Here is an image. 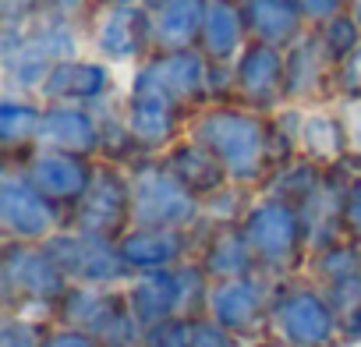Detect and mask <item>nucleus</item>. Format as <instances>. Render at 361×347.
I'll list each match as a JSON object with an SVG mask.
<instances>
[{"label":"nucleus","instance_id":"1","mask_svg":"<svg viewBox=\"0 0 361 347\" xmlns=\"http://www.w3.org/2000/svg\"><path fill=\"white\" fill-rule=\"evenodd\" d=\"M185 135L202 142L220 159L227 178L248 192H262L266 181L273 178V170L280 166L273 114L252 110L245 103L220 99L199 106L188 117Z\"/></svg>","mask_w":361,"mask_h":347},{"label":"nucleus","instance_id":"2","mask_svg":"<svg viewBox=\"0 0 361 347\" xmlns=\"http://www.w3.org/2000/svg\"><path fill=\"white\" fill-rule=\"evenodd\" d=\"M238 227H241L262 273H269L276 280L305 273L308 231H305L301 209L290 199L273 195V192H255Z\"/></svg>","mask_w":361,"mask_h":347},{"label":"nucleus","instance_id":"3","mask_svg":"<svg viewBox=\"0 0 361 347\" xmlns=\"http://www.w3.org/2000/svg\"><path fill=\"white\" fill-rule=\"evenodd\" d=\"M269 340L283 347H340L343 319L329 294L298 273L276 284L269 305Z\"/></svg>","mask_w":361,"mask_h":347},{"label":"nucleus","instance_id":"4","mask_svg":"<svg viewBox=\"0 0 361 347\" xmlns=\"http://www.w3.org/2000/svg\"><path fill=\"white\" fill-rule=\"evenodd\" d=\"M131 174V227L199 231L202 199L163 163V156H138Z\"/></svg>","mask_w":361,"mask_h":347},{"label":"nucleus","instance_id":"5","mask_svg":"<svg viewBox=\"0 0 361 347\" xmlns=\"http://www.w3.org/2000/svg\"><path fill=\"white\" fill-rule=\"evenodd\" d=\"M206 291H209V276L202 273L199 259H188L170 269H156V273H138L124 287L128 305L135 319L142 322V329L163 319L202 315Z\"/></svg>","mask_w":361,"mask_h":347},{"label":"nucleus","instance_id":"6","mask_svg":"<svg viewBox=\"0 0 361 347\" xmlns=\"http://www.w3.org/2000/svg\"><path fill=\"white\" fill-rule=\"evenodd\" d=\"M124 82L135 89H149L188 114L206 103H216V68L202 57V50L149 54Z\"/></svg>","mask_w":361,"mask_h":347},{"label":"nucleus","instance_id":"7","mask_svg":"<svg viewBox=\"0 0 361 347\" xmlns=\"http://www.w3.org/2000/svg\"><path fill=\"white\" fill-rule=\"evenodd\" d=\"M61 227H68V213L29 181L18 159H4V174H0V234L4 241L47 245Z\"/></svg>","mask_w":361,"mask_h":347},{"label":"nucleus","instance_id":"8","mask_svg":"<svg viewBox=\"0 0 361 347\" xmlns=\"http://www.w3.org/2000/svg\"><path fill=\"white\" fill-rule=\"evenodd\" d=\"M276 276L269 273H248V276H231V280H209L206 291V308L213 322L231 329L234 336L259 343L269 336V305L276 294Z\"/></svg>","mask_w":361,"mask_h":347},{"label":"nucleus","instance_id":"9","mask_svg":"<svg viewBox=\"0 0 361 347\" xmlns=\"http://www.w3.org/2000/svg\"><path fill=\"white\" fill-rule=\"evenodd\" d=\"M57 322L92 333L103 347H142V322L124 287H71L57 305Z\"/></svg>","mask_w":361,"mask_h":347},{"label":"nucleus","instance_id":"10","mask_svg":"<svg viewBox=\"0 0 361 347\" xmlns=\"http://www.w3.org/2000/svg\"><path fill=\"white\" fill-rule=\"evenodd\" d=\"M0 291H4V312H11V308H25V305H61V298L71 291V284L47 245L4 241Z\"/></svg>","mask_w":361,"mask_h":347},{"label":"nucleus","instance_id":"11","mask_svg":"<svg viewBox=\"0 0 361 347\" xmlns=\"http://www.w3.org/2000/svg\"><path fill=\"white\" fill-rule=\"evenodd\" d=\"M85 43L89 54L106 61L117 71H135L149 54H152V36H149V11L145 8H128V4H99L85 18Z\"/></svg>","mask_w":361,"mask_h":347},{"label":"nucleus","instance_id":"12","mask_svg":"<svg viewBox=\"0 0 361 347\" xmlns=\"http://www.w3.org/2000/svg\"><path fill=\"white\" fill-rule=\"evenodd\" d=\"M68 227L117 241L131 227V174L117 159H96V174L68 213Z\"/></svg>","mask_w":361,"mask_h":347},{"label":"nucleus","instance_id":"13","mask_svg":"<svg viewBox=\"0 0 361 347\" xmlns=\"http://www.w3.org/2000/svg\"><path fill=\"white\" fill-rule=\"evenodd\" d=\"M47 248L64 269L71 287H128L131 280V269L124 266L117 241H106L75 227H61L47 241Z\"/></svg>","mask_w":361,"mask_h":347},{"label":"nucleus","instance_id":"14","mask_svg":"<svg viewBox=\"0 0 361 347\" xmlns=\"http://www.w3.org/2000/svg\"><path fill=\"white\" fill-rule=\"evenodd\" d=\"M121 92H124V82H121L117 68H110L106 61H99L92 54H78V57L57 61L36 96L43 103H75V106L99 110L103 103L117 99Z\"/></svg>","mask_w":361,"mask_h":347},{"label":"nucleus","instance_id":"15","mask_svg":"<svg viewBox=\"0 0 361 347\" xmlns=\"http://www.w3.org/2000/svg\"><path fill=\"white\" fill-rule=\"evenodd\" d=\"M121 114H124V128L142 156H163L185 135L188 117H192L177 103H170L149 89H135L128 82H124V96H121Z\"/></svg>","mask_w":361,"mask_h":347},{"label":"nucleus","instance_id":"16","mask_svg":"<svg viewBox=\"0 0 361 347\" xmlns=\"http://www.w3.org/2000/svg\"><path fill=\"white\" fill-rule=\"evenodd\" d=\"M283 68L287 57L280 47L248 43L245 54L231 64V99L262 114H276L280 106H287Z\"/></svg>","mask_w":361,"mask_h":347},{"label":"nucleus","instance_id":"17","mask_svg":"<svg viewBox=\"0 0 361 347\" xmlns=\"http://www.w3.org/2000/svg\"><path fill=\"white\" fill-rule=\"evenodd\" d=\"M294 149L308 163L333 170L350 159V131L343 106L336 99L312 103V106H294Z\"/></svg>","mask_w":361,"mask_h":347},{"label":"nucleus","instance_id":"18","mask_svg":"<svg viewBox=\"0 0 361 347\" xmlns=\"http://www.w3.org/2000/svg\"><path fill=\"white\" fill-rule=\"evenodd\" d=\"M18 163L25 166L29 181L50 202H57L64 213H71L78 206V199L85 195L92 174H96V159L75 156V152H61V149H47V145L29 149Z\"/></svg>","mask_w":361,"mask_h":347},{"label":"nucleus","instance_id":"19","mask_svg":"<svg viewBox=\"0 0 361 347\" xmlns=\"http://www.w3.org/2000/svg\"><path fill=\"white\" fill-rule=\"evenodd\" d=\"M283 57H287V68H283L287 103L312 106V103L336 99V64L322 50L315 29H308L298 43H290L283 50Z\"/></svg>","mask_w":361,"mask_h":347},{"label":"nucleus","instance_id":"20","mask_svg":"<svg viewBox=\"0 0 361 347\" xmlns=\"http://www.w3.org/2000/svg\"><path fill=\"white\" fill-rule=\"evenodd\" d=\"M121 259L131 269V276L138 273H156V269H170L195 259L199 252V231H163V227H128L117 238Z\"/></svg>","mask_w":361,"mask_h":347},{"label":"nucleus","instance_id":"21","mask_svg":"<svg viewBox=\"0 0 361 347\" xmlns=\"http://www.w3.org/2000/svg\"><path fill=\"white\" fill-rule=\"evenodd\" d=\"M39 145L99 159L103 156V117L92 106L75 103H47L39 124Z\"/></svg>","mask_w":361,"mask_h":347},{"label":"nucleus","instance_id":"22","mask_svg":"<svg viewBox=\"0 0 361 347\" xmlns=\"http://www.w3.org/2000/svg\"><path fill=\"white\" fill-rule=\"evenodd\" d=\"M145 11H149L152 54L199 50V36H202V25H206L209 0H152Z\"/></svg>","mask_w":361,"mask_h":347},{"label":"nucleus","instance_id":"23","mask_svg":"<svg viewBox=\"0 0 361 347\" xmlns=\"http://www.w3.org/2000/svg\"><path fill=\"white\" fill-rule=\"evenodd\" d=\"M202 273L209 280H231V276H248L259 273V262L241 234L238 224L227 227H199V252H195Z\"/></svg>","mask_w":361,"mask_h":347},{"label":"nucleus","instance_id":"24","mask_svg":"<svg viewBox=\"0 0 361 347\" xmlns=\"http://www.w3.org/2000/svg\"><path fill=\"white\" fill-rule=\"evenodd\" d=\"M248 43H252V36H248V25H245V15H241L238 0H209L206 25H202V36H199L202 57L209 64L231 68L245 54Z\"/></svg>","mask_w":361,"mask_h":347},{"label":"nucleus","instance_id":"25","mask_svg":"<svg viewBox=\"0 0 361 347\" xmlns=\"http://www.w3.org/2000/svg\"><path fill=\"white\" fill-rule=\"evenodd\" d=\"M238 4H241L252 43L287 50L290 43H298L312 29L294 0H238Z\"/></svg>","mask_w":361,"mask_h":347},{"label":"nucleus","instance_id":"26","mask_svg":"<svg viewBox=\"0 0 361 347\" xmlns=\"http://www.w3.org/2000/svg\"><path fill=\"white\" fill-rule=\"evenodd\" d=\"M43 106L47 103L32 92L4 89V96H0V145H4V159H22L29 149L39 145Z\"/></svg>","mask_w":361,"mask_h":347},{"label":"nucleus","instance_id":"27","mask_svg":"<svg viewBox=\"0 0 361 347\" xmlns=\"http://www.w3.org/2000/svg\"><path fill=\"white\" fill-rule=\"evenodd\" d=\"M163 163H166L199 199H209L213 192H220L224 185H231V178H227V170L220 166V159H216L202 142H195L192 135H180V138L163 152Z\"/></svg>","mask_w":361,"mask_h":347},{"label":"nucleus","instance_id":"28","mask_svg":"<svg viewBox=\"0 0 361 347\" xmlns=\"http://www.w3.org/2000/svg\"><path fill=\"white\" fill-rule=\"evenodd\" d=\"M315 36H319L322 50L329 54V61L340 68V64L354 54V47L361 43V25H357V22H354V15L347 11V15H340V18H333V22L319 25V29H315Z\"/></svg>","mask_w":361,"mask_h":347},{"label":"nucleus","instance_id":"29","mask_svg":"<svg viewBox=\"0 0 361 347\" xmlns=\"http://www.w3.org/2000/svg\"><path fill=\"white\" fill-rule=\"evenodd\" d=\"M336 170H340V181H343V206H340L343 238L361 245V166L354 159H347Z\"/></svg>","mask_w":361,"mask_h":347},{"label":"nucleus","instance_id":"30","mask_svg":"<svg viewBox=\"0 0 361 347\" xmlns=\"http://www.w3.org/2000/svg\"><path fill=\"white\" fill-rule=\"evenodd\" d=\"M195 315L185 319H163L142 329V347H192Z\"/></svg>","mask_w":361,"mask_h":347},{"label":"nucleus","instance_id":"31","mask_svg":"<svg viewBox=\"0 0 361 347\" xmlns=\"http://www.w3.org/2000/svg\"><path fill=\"white\" fill-rule=\"evenodd\" d=\"M47 329L50 326H43V322H32L25 315L4 312V322H0V347H39Z\"/></svg>","mask_w":361,"mask_h":347},{"label":"nucleus","instance_id":"32","mask_svg":"<svg viewBox=\"0 0 361 347\" xmlns=\"http://www.w3.org/2000/svg\"><path fill=\"white\" fill-rule=\"evenodd\" d=\"M50 0H0V25L4 29H18L29 25L32 18H39L47 11Z\"/></svg>","mask_w":361,"mask_h":347},{"label":"nucleus","instance_id":"33","mask_svg":"<svg viewBox=\"0 0 361 347\" xmlns=\"http://www.w3.org/2000/svg\"><path fill=\"white\" fill-rule=\"evenodd\" d=\"M39 347H103L92 333H85V329H78V326H68V322H54L47 333H43V340H39Z\"/></svg>","mask_w":361,"mask_h":347},{"label":"nucleus","instance_id":"34","mask_svg":"<svg viewBox=\"0 0 361 347\" xmlns=\"http://www.w3.org/2000/svg\"><path fill=\"white\" fill-rule=\"evenodd\" d=\"M294 4L301 8V15L312 29H319V25H326V22L350 11V0H294Z\"/></svg>","mask_w":361,"mask_h":347},{"label":"nucleus","instance_id":"35","mask_svg":"<svg viewBox=\"0 0 361 347\" xmlns=\"http://www.w3.org/2000/svg\"><path fill=\"white\" fill-rule=\"evenodd\" d=\"M336 99H361V43L336 68Z\"/></svg>","mask_w":361,"mask_h":347},{"label":"nucleus","instance_id":"36","mask_svg":"<svg viewBox=\"0 0 361 347\" xmlns=\"http://www.w3.org/2000/svg\"><path fill=\"white\" fill-rule=\"evenodd\" d=\"M343 106L347 117V131H350V159L361 166V99H336Z\"/></svg>","mask_w":361,"mask_h":347},{"label":"nucleus","instance_id":"37","mask_svg":"<svg viewBox=\"0 0 361 347\" xmlns=\"http://www.w3.org/2000/svg\"><path fill=\"white\" fill-rule=\"evenodd\" d=\"M106 4H128V8H149L152 0H106Z\"/></svg>","mask_w":361,"mask_h":347},{"label":"nucleus","instance_id":"38","mask_svg":"<svg viewBox=\"0 0 361 347\" xmlns=\"http://www.w3.org/2000/svg\"><path fill=\"white\" fill-rule=\"evenodd\" d=\"M350 15H354V22L361 25V0H350Z\"/></svg>","mask_w":361,"mask_h":347},{"label":"nucleus","instance_id":"39","mask_svg":"<svg viewBox=\"0 0 361 347\" xmlns=\"http://www.w3.org/2000/svg\"><path fill=\"white\" fill-rule=\"evenodd\" d=\"M255 347H283V343H276V340H269V336H266V340H259Z\"/></svg>","mask_w":361,"mask_h":347},{"label":"nucleus","instance_id":"40","mask_svg":"<svg viewBox=\"0 0 361 347\" xmlns=\"http://www.w3.org/2000/svg\"><path fill=\"white\" fill-rule=\"evenodd\" d=\"M340 347H361V336H354V340H343Z\"/></svg>","mask_w":361,"mask_h":347},{"label":"nucleus","instance_id":"41","mask_svg":"<svg viewBox=\"0 0 361 347\" xmlns=\"http://www.w3.org/2000/svg\"><path fill=\"white\" fill-rule=\"evenodd\" d=\"M96 4H99V0H96Z\"/></svg>","mask_w":361,"mask_h":347}]
</instances>
